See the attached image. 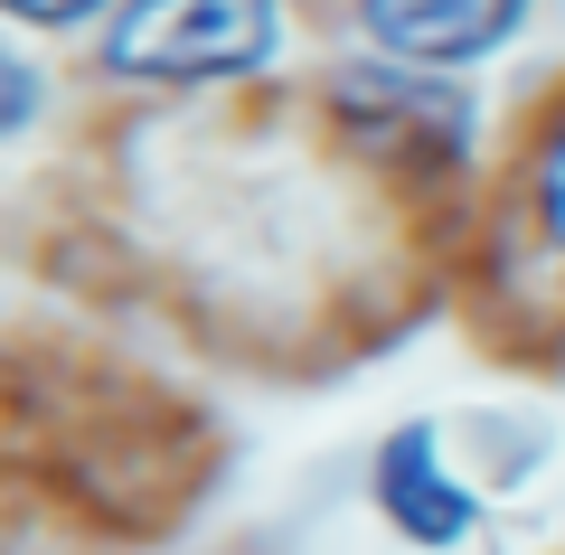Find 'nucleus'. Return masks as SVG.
Instances as JSON below:
<instances>
[{
    "label": "nucleus",
    "instance_id": "obj_1",
    "mask_svg": "<svg viewBox=\"0 0 565 555\" xmlns=\"http://www.w3.org/2000/svg\"><path fill=\"white\" fill-rule=\"evenodd\" d=\"M274 57V0H122L104 66L132 85H217Z\"/></svg>",
    "mask_w": 565,
    "mask_h": 555
},
{
    "label": "nucleus",
    "instance_id": "obj_2",
    "mask_svg": "<svg viewBox=\"0 0 565 555\" xmlns=\"http://www.w3.org/2000/svg\"><path fill=\"white\" fill-rule=\"evenodd\" d=\"M519 20H527V0H367L377 47L405 66H462L481 47H500Z\"/></svg>",
    "mask_w": 565,
    "mask_h": 555
},
{
    "label": "nucleus",
    "instance_id": "obj_3",
    "mask_svg": "<svg viewBox=\"0 0 565 555\" xmlns=\"http://www.w3.org/2000/svg\"><path fill=\"white\" fill-rule=\"evenodd\" d=\"M377 499H386V517H396V536H415V546H452V536L471 527V499H462V480L434 461V434H424V424H405L377 452Z\"/></svg>",
    "mask_w": 565,
    "mask_h": 555
},
{
    "label": "nucleus",
    "instance_id": "obj_4",
    "mask_svg": "<svg viewBox=\"0 0 565 555\" xmlns=\"http://www.w3.org/2000/svg\"><path fill=\"white\" fill-rule=\"evenodd\" d=\"M340 104H349V114H367L386 141H424V132H434L444 151L462 141V104L434 95V85H424V66H367V76L340 85Z\"/></svg>",
    "mask_w": 565,
    "mask_h": 555
},
{
    "label": "nucleus",
    "instance_id": "obj_5",
    "mask_svg": "<svg viewBox=\"0 0 565 555\" xmlns=\"http://www.w3.org/2000/svg\"><path fill=\"white\" fill-rule=\"evenodd\" d=\"M29 114H39V76H29V66H20V57H10V47H0V141L20 132V122H29Z\"/></svg>",
    "mask_w": 565,
    "mask_h": 555
},
{
    "label": "nucleus",
    "instance_id": "obj_6",
    "mask_svg": "<svg viewBox=\"0 0 565 555\" xmlns=\"http://www.w3.org/2000/svg\"><path fill=\"white\" fill-rule=\"evenodd\" d=\"M10 20H39V29H66V20H85V10H104V0H0Z\"/></svg>",
    "mask_w": 565,
    "mask_h": 555
},
{
    "label": "nucleus",
    "instance_id": "obj_7",
    "mask_svg": "<svg viewBox=\"0 0 565 555\" xmlns=\"http://www.w3.org/2000/svg\"><path fill=\"white\" fill-rule=\"evenodd\" d=\"M546 226H556V245H565V132L546 141Z\"/></svg>",
    "mask_w": 565,
    "mask_h": 555
}]
</instances>
